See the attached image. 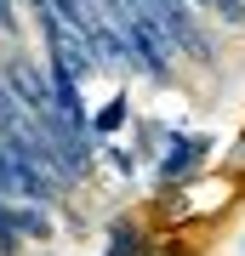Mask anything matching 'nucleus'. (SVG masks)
I'll use <instances>...</instances> for the list:
<instances>
[{
    "mask_svg": "<svg viewBox=\"0 0 245 256\" xmlns=\"http://www.w3.org/2000/svg\"><path fill=\"white\" fill-rule=\"evenodd\" d=\"M194 154H200V137H188V142L177 148V154H165L160 176H165V182H171V176H182V171H188V165H194Z\"/></svg>",
    "mask_w": 245,
    "mask_h": 256,
    "instance_id": "nucleus-1",
    "label": "nucleus"
},
{
    "mask_svg": "<svg viewBox=\"0 0 245 256\" xmlns=\"http://www.w3.org/2000/svg\"><path fill=\"white\" fill-rule=\"evenodd\" d=\"M120 126H126V97H114L109 108L91 120V131H97V137H109V131H120Z\"/></svg>",
    "mask_w": 245,
    "mask_h": 256,
    "instance_id": "nucleus-2",
    "label": "nucleus"
},
{
    "mask_svg": "<svg viewBox=\"0 0 245 256\" xmlns=\"http://www.w3.org/2000/svg\"><path fill=\"white\" fill-rule=\"evenodd\" d=\"M12 245H18V210L0 205V250H12Z\"/></svg>",
    "mask_w": 245,
    "mask_h": 256,
    "instance_id": "nucleus-3",
    "label": "nucleus"
},
{
    "mask_svg": "<svg viewBox=\"0 0 245 256\" xmlns=\"http://www.w3.org/2000/svg\"><path fill=\"white\" fill-rule=\"evenodd\" d=\"M0 28H6V34H18V12H12V0H0Z\"/></svg>",
    "mask_w": 245,
    "mask_h": 256,
    "instance_id": "nucleus-4",
    "label": "nucleus"
}]
</instances>
